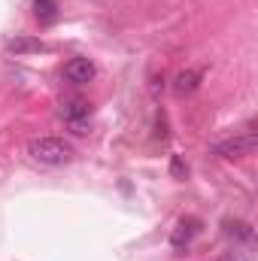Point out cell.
<instances>
[{
  "mask_svg": "<svg viewBox=\"0 0 258 261\" xmlns=\"http://www.w3.org/2000/svg\"><path fill=\"white\" fill-rule=\"evenodd\" d=\"M28 155L40 164H49V167H61L73 161V146L61 140V137H37L28 143Z\"/></svg>",
  "mask_w": 258,
  "mask_h": 261,
  "instance_id": "cell-1",
  "label": "cell"
},
{
  "mask_svg": "<svg viewBox=\"0 0 258 261\" xmlns=\"http://www.w3.org/2000/svg\"><path fill=\"white\" fill-rule=\"evenodd\" d=\"M255 146H258V137H255V130H252V125H249L246 134L216 143V146H213V155H219V158H243V155H249Z\"/></svg>",
  "mask_w": 258,
  "mask_h": 261,
  "instance_id": "cell-2",
  "label": "cell"
},
{
  "mask_svg": "<svg viewBox=\"0 0 258 261\" xmlns=\"http://www.w3.org/2000/svg\"><path fill=\"white\" fill-rule=\"evenodd\" d=\"M64 76H67V82H73V85H88L94 79V64L88 58H70L64 67Z\"/></svg>",
  "mask_w": 258,
  "mask_h": 261,
  "instance_id": "cell-3",
  "label": "cell"
},
{
  "mask_svg": "<svg viewBox=\"0 0 258 261\" xmlns=\"http://www.w3.org/2000/svg\"><path fill=\"white\" fill-rule=\"evenodd\" d=\"M6 52L9 55H40V52H46V43L34 40V37H15L6 43Z\"/></svg>",
  "mask_w": 258,
  "mask_h": 261,
  "instance_id": "cell-4",
  "label": "cell"
},
{
  "mask_svg": "<svg viewBox=\"0 0 258 261\" xmlns=\"http://www.w3.org/2000/svg\"><path fill=\"white\" fill-rule=\"evenodd\" d=\"M194 225H197L194 219H183V222L173 228V234H170V246H173V249H186V246L192 243L194 231H197Z\"/></svg>",
  "mask_w": 258,
  "mask_h": 261,
  "instance_id": "cell-5",
  "label": "cell"
},
{
  "mask_svg": "<svg viewBox=\"0 0 258 261\" xmlns=\"http://www.w3.org/2000/svg\"><path fill=\"white\" fill-rule=\"evenodd\" d=\"M61 116H64L67 122H82V119H88V103L79 100V97L64 100V103H61Z\"/></svg>",
  "mask_w": 258,
  "mask_h": 261,
  "instance_id": "cell-6",
  "label": "cell"
},
{
  "mask_svg": "<svg viewBox=\"0 0 258 261\" xmlns=\"http://www.w3.org/2000/svg\"><path fill=\"white\" fill-rule=\"evenodd\" d=\"M197 82H200V73L197 70H183L179 76H176V94H192L194 88H197Z\"/></svg>",
  "mask_w": 258,
  "mask_h": 261,
  "instance_id": "cell-7",
  "label": "cell"
},
{
  "mask_svg": "<svg viewBox=\"0 0 258 261\" xmlns=\"http://www.w3.org/2000/svg\"><path fill=\"white\" fill-rule=\"evenodd\" d=\"M34 12H37V18L46 21V24H52V21L58 18V6H55V0H34Z\"/></svg>",
  "mask_w": 258,
  "mask_h": 261,
  "instance_id": "cell-8",
  "label": "cell"
},
{
  "mask_svg": "<svg viewBox=\"0 0 258 261\" xmlns=\"http://www.w3.org/2000/svg\"><path fill=\"white\" fill-rule=\"evenodd\" d=\"M225 234L234 237V240H252V228H249V222H240V219H237V222L228 219V222H225Z\"/></svg>",
  "mask_w": 258,
  "mask_h": 261,
  "instance_id": "cell-9",
  "label": "cell"
},
{
  "mask_svg": "<svg viewBox=\"0 0 258 261\" xmlns=\"http://www.w3.org/2000/svg\"><path fill=\"white\" fill-rule=\"evenodd\" d=\"M170 176H173V179H186V176H189V167H186V161H183L179 155L170 161Z\"/></svg>",
  "mask_w": 258,
  "mask_h": 261,
  "instance_id": "cell-10",
  "label": "cell"
},
{
  "mask_svg": "<svg viewBox=\"0 0 258 261\" xmlns=\"http://www.w3.org/2000/svg\"><path fill=\"white\" fill-rule=\"evenodd\" d=\"M222 261H249V255H246V252H240V249H231V252H225V255H222Z\"/></svg>",
  "mask_w": 258,
  "mask_h": 261,
  "instance_id": "cell-11",
  "label": "cell"
}]
</instances>
